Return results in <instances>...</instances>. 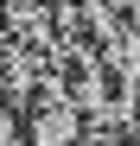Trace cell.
Here are the masks:
<instances>
[{"instance_id": "obj_3", "label": "cell", "mask_w": 140, "mask_h": 146, "mask_svg": "<svg viewBox=\"0 0 140 146\" xmlns=\"http://www.w3.org/2000/svg\"><path fill=\"white\" fill-rule=\"evenodd\" d=\"M7 44H13V38H7V32H0V57H7Z\"/></svg>"}, {"instance_id": "obj_1", "label": "cell", "mask_w": 140, "mask_h": 146, "mask_svg": "<svg viewBox=\"0 0 140 146\" xmlns=\"http://www.w3.org/2000/svg\"><path fill=\"white\" fill-rule=\"evenodd\" d=\"M83 140V114L64 95H38L26 108V146H77Z\"/></svg>"}, {"instance_id": "obj_2", "label": "cell", "mask_w": 140, "mask_h": 146, "mask_svg": "<svg viewBox=\"0 0 140 146\" xmlns=\"http://www.w3.org/2000/svg\"><path fill=\"white\" fill-rule=\"evenodd\" d=\"M0 146H26V108L13 95H0Z\"/></svg>"}]
</instances>
